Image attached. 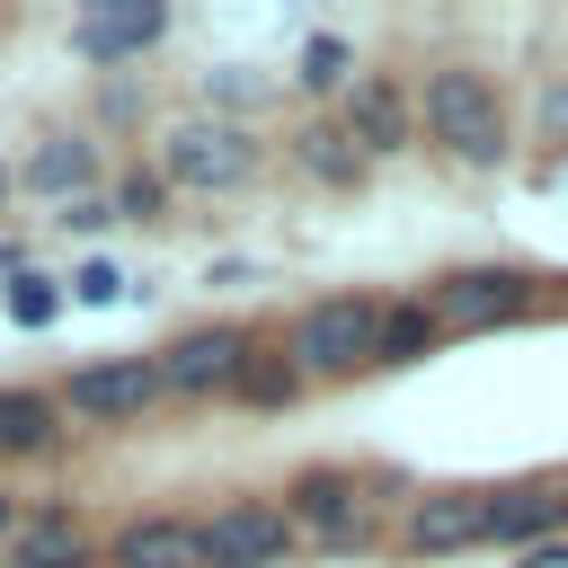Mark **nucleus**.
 Returning <instances> with one entry per match:
<instances>
[{
  "mask_svg": "<svg viewBox=\"0 0 568 568\" xmlns=\"http://www.w3.org/2000/svg\"><path fill=\"white\" fill-rule=\"evenodd\" d=\"M417 124H426V142H435L444 160H462V169H497V160L515 151L506 98H497V80L470 71V62L426 71V89H417Z\"/></svg>",
  "mask_w": 568,
  "mask_h": 568,
  "instance_id": "f257e3e1",
  "label": "nucleus"
},
{
  "mask_svg": "<svg viewBox=\"0 0 568 568\" xmlns=\"http://www.w3.org/2000/svg\"><path fill=\"white\" fill-rule=\"evenodd\" d=\"M160 186H186V195H231L257 178V133L240 115H186L160 133Z\"/></svg>",
  "mask_w": 568,
  "mask_h": 568,
  "instance_id": "f03ea898",
  "label": "nucleus"
},
{
  "mask_svg": "<svg viewBox=\"0 0 568 568\" xmlns=\"http://www.w3.org/2000/svg\"><path fill=\"white\" fill-rule=\"evenodd\" d=\"M373 320H382V302H364V293H328V302L293 311V328H284V364H293L302 382H346V373L373 364Z\"/></svg>",
  "mask_w": 568,
  "mask_h": 568,
  "instance_id": "7ed1b4c3",
  "label": "nucleus"
},
{
  "mask_svg": "<svg viewBox=\"0 0 568 568\" xmlns=\"http://www.w3.org/2000/svg\"><path fill=\"white\" fill-rule=\"evenodd\" d=\"M248 355H257V337H248L240 320H204V328H186L178 346L151 355V364H160V399H222V390L248 373Z\"/></svg>",
  "mask_w": 568,
  "mask_h": 568,
  "instance_id": "20e7f679",
  "label": "nucleus"
},
{
  "mask_svg": "<svg viewBox=\"0 0 568 568\" xmlns=\"http://www.w3.org/2000/svg\"><path fill=\"white\" fill-rule=\"evenodd\" d=\"M284 550H293V524L275 497H231L195 515V568H275Z\"/></svg>",
  "mask_w": 568,
  "mask_h": 568,
  "instance_id": "39448f33",
  "label": "nucleus"
},
{
  "mask_svg": "<svg viewBox=\"0 0 568 568\" xmlns=\"http://www.w3.org/2000/svg\"><path fill=\"white\" fill-rule=\"evenodd\" d=\"M275 506H284V524L311 532L320 550H355V541L373 532V497H364L355 470H293V488H284Z\"/></svg>",
  "mask_w": 568,
  "mask_h": 568,
  "instance_id": "423d86ee",
  "label": "nucleus"
},
{
  "mask_svg": "<svg viewBox=\"0 0 568 568\" xmlns=\"http://www.w3.org/2000/svg\"><path fill=\"white\" fill-rule=\"evenodd\" d=\"M426 311H435V328H462V337L515 328V320L532 311V275H515V266H453V275L426 293Z\"/></svg>",
  "mask_w": 568,
  "mask_h": 568,
  "instance_id": "0eeeda50",
  "label": "nucleus"
},
{
  "mask_svg": "<svg viewBox=\"0 0 568 568\" xmlns=\"http://www.w3.org/2000/svg\"><path fill=\"white\" fill-rule=\"evenodd\" d=\"M53 408H71V417H89V426H124V417L160 408V364H151V355H106V364H80V373L53 390Z\"/></svg>",
  "mask_w": 568,
  "mask_h": 568,
  "instance_id": "6e6552de",
  "label": "nucleus"
},
{
  "mask_svg": "<svg viewBox=\"0 0 568 568\" xmlns=\"http://www.w3.org/2000/svg\"><path fill=\"white\" fill-rule=\"evenodd\" d=\"M479 532H488V488H426V497H408V515H399V541H408L417 559L470 550Z\"/></svg>",
  "mask_w": 568,
  "mask_h": 568,
  "instance_id": "1a4fd4ad",
  "label": "nucleus"
},
{
  "mask_svg": "<svg viewBox=\"0 0 568 568\" xmlns=\"http://www.w3.org/2000/svg\"><path fill=\"white\" fill-rule=\"evenodd\" d=\"M160 36H169V9H160V0H106V9H89V18L71 27V53H80V62H106V71H115V62L151 53Z\"/></svg>",
  "mask_w": 568,
  "mask_h": 568,
  "instance_id": "9d476101",
  "label": "nucleus"
},
{
  "mask_svg": "<svg viewBox=\"0 0 568 568\" xmlns=\"http://www.w3.org/2000/svg\"><path fill=\"white\" fill-rule=\"evenodd\" d=\"M106 568H195V515L142 506L106 532Z\"/></svg>",
  "mask_w": 568,
  "mask_h": 568,
  "instance_id": "9b49d317",
  "label": "nucleus"
},
{
  "mask_svg": "<svg viewBox=\"0 0 568 568\" xmlns=\"http://www.w3.org/2000/svg\"><path fill=\"white\" fill-rule=\"evenodd\" d=\"M0 559L9 568H98V541L80 532L71 506H36V515H18V532L0 541Z\"/></svg>",
  "mask_w": 568,
  "mask_h": 568,
  "instance_id": "f8f14e48",
  "label": "nucleus"
},
{
  "mask_svg": "<svg viewBox=\"0 0 568 568\" xmlns=\"http://www.w3.org/2000/svg\"><path fill=\"white\" fill-rule=\"evenodd\" d=\"M337 124L355 133V151H364V160H382V151H399V142H408V124H417V98H408L399 80H355Z\"/></svg>",
  "mask_w": 568,
  "mask_h": 568,
  "instance_id": "ddd939ff",
  "label": "nucleus"
},
{
  "mask_svg": "<svg viewBox=\"0 0 568 568\" xmlns=\"http://www.w3.org/2000/svg\"><path fill=\"white\" fill-rule=\"evenodd\" d=\"M559 524H568V488H488V532L479 541L541 550V541H559Z\"/></svg>",
  "mask_w": 568,
  "mask_h": 568,
  "instance_id": "4468645a",
  "label": "nucleus"
},
{
  "mask_svg": "<svg viewBox=\"0 0 568 568\" xmlns=\"http://www.w3.org/2000/svg\"><path fill=\"white\" fill-rule=\"evenodd\" d=\"M89 178H98V142H89V133H53L44 151L18 160V186H27V195H71V204H80Z\"/></svg>",
  "mask_w": 568,
  "mask_h": 568,
  "instance_id": "2eb2a0df",
  "label": "nucleus"
},
{
  "mask_svg": "<svg viewBox=\"0 0 568 568\" xmlns=\"http://www.w3.org/2000/svg\"><path fill=\"white\" fill-rule=\"evenodd\" d=\"M62 408H53V390H36V382H0V462H27V453H44L62 426H53Z\"/></svg>",
  "mask_w": 568,
  "mask_h": 568,
  "instance_id": "dca6fc26",
  "label": "nucleus"
},
{
  "mask_svg": "<svg viewBox=\"0 0 568 568\" xmlns=\"http://www.w3.org/2000/svg\"><path fill=\"white\" fill-rule=\"evenodd\" d=\"M293 160H302V169H311L320 186H364V169H373V160L355 151V133H346L337 115H320V124H302V133H293Z\"/></svg>",
  "mask_w": 568,
  "mask_h": 568,
  "instance_id": "f3484780",
  "label": "nucleus"
},
{
  "mask_svg": "<svg viewBox=\"0 0 568 568\" xmlns=\"http://www.w3.org/2000/svg\"><path fill=\"white\" fill-rule=\"evenodd\" d=\"M435 311L426 302H382V320H373V364H426L435 355Z\"/></svg>",
  "mask_w": 568,
  "mask_h": 568,
  "instance_id": "a211bd4d",
  "label": "nucleus"
},
{
  "mask_svg": "<svg viewBox=\"0 0 568 568\" xmlns=\"http://www.w3.org/2000/svg\"><path fill=\"white\" fill-rule=\"evenodd\" d=\"M293 80H302L311 98H328V89H355V53H346V36H311V44L293 53Z\"/></svg>",
  "mask_w": 568,
  "mask_h": 568,
  "instance_id": "6ab92c4d",
  "label": "nucleus"
},
{
  "mask_svg": "<svg viewBox=\"0 0 568 568\" xmlns=\"http://www.w3.org/2000/svg\"><path fill=\"white\" fill-rule=\"evenodd\" d=\"M293 390H302V373H293L284 355H248V373L231 382V399H248V408H284Z\"/></svg>",
  "mask_w": 568,
  "mask_h": 568,
  "instance_id": "aec40b11",
  "label": "nucleus"
},
{
  "mask_svg": "<svg viewBox=\"0 0 568 568\" xmlns=\"http://www.w3.org/2000/svg\"><path fill=\"white\" fill-rule=\"evenodd\" d=\"M160 204H169L160 169H124V178H115V195H106V213H115V222H160Z\"/></svg>",
  "mask_w": 568,
  "mask_h": 568,
  "instance_id": "412c9836",
  "label": "nucleus"
},
{
  "mask_svg": "<svg viewBox=\"0 0 568 568\" xmlns=\"http://www.w3.org/2000/svg\"><path fill=\"white\" fill-rule=\"evenodd\" d=\"M53 311H62V293H53L36 266H18V284H9V320H18V328H44Z\"/></svg>",
  "mask_w": 568,
  "mask_h": 568,
  "instance_id": "4be33fe9",
  "label": "nucleus"
},
{
  "mask_svg": "<svg viewBox=\"0 0 568 568\" xmlns=\"http://www.w3.org/2000/svg\"><path fill=\"white\" fill-rule=\"evenodd\" d=\"M115 293H124V275H115L106 257H89V266L71 275V302H115Z\"/></svg>",
  "mask_w": 568,
  "mask_h": 568,
  "instance_id": "5701e85b",
  "label": "nucleus"
},
{
  "mask_svg": "<svg viewBox=\"0 0 568 568\" xmlns=\"http://www.w3.org/2000/svg\"><path fill=\"white\" fill-rule=\"evenodd\" d=\"M62 222H71V231H98V222H115V213H106V195H80V204H62Z\"/></svg>",
  "mask_w": 568,
  "mask_h": 568,
  "instance_id": "b1692460",
  "label": "nucleus"
},
{
  "mask_svg": "<svg viewBox=\"0 0 568 568\" xmlns=\"http://www.w3.org/2000/svg\"><path fill=\"white\" fill-rule=\"evenodd\" d=\"M524 568H568V541H541V550H524Z\"/></svg>",
  "mask_w": 568,
  "mask_h": 568,
  "instance_id": "393cba45",
  "label": "nucleus"
},
{
  "mask_svg": "<svg viewBox=\"0 0 568 568\" xmlns=\"http://www.w3.org/2000/svg\"><path fill=\"white\" fill-rule=\"evenodd\" d=\"M9 532H18V515H9V497H0V541H9Z\"/></svg>",
  "mask_w": 568,
  "mask_h": 568,
  "instance_id": "a878e982",
  "label": "nucleus"
},
{
  "mask_svg": "<svg viewBox=\"0 0 568 568\" xmlns=\"http://www.w3.org/2000/svg\"><path fill=\"white\" fill-rule=\"evenodd\" d=\"M9 186H18V169H0V195H9Z\"/></svg>",
  "mask_w": 568,
  "mask_h": 568,
  "instance_id": "bb28decb",
  "label": "nucleus"
}]
</instances>
